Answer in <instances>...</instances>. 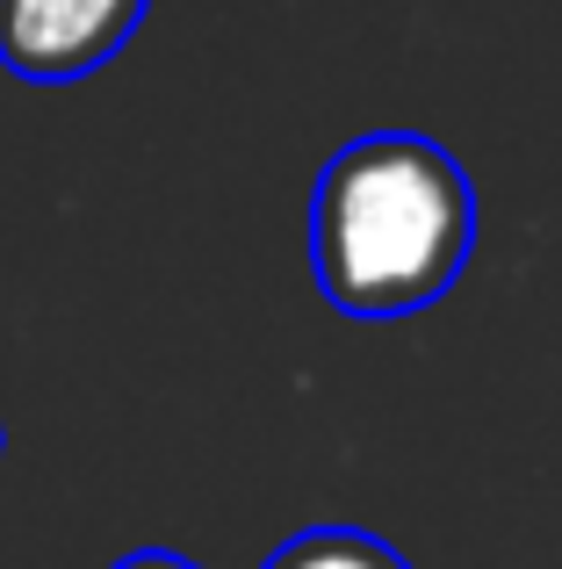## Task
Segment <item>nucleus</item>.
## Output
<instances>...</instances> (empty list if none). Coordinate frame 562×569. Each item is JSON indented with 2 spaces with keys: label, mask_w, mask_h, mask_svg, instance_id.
Returning a JSON list of instances; mask_svg holds the SVG:
<instances>
[{
  "label": "nucleus",
  "mask_w": 562,
  "mask_h": 569,
  "mask_svg": "<svg viewBox=\"0 0 562 569\" xmlns=\"http://www.w3.org/2000/svg\"><path fill=\"white\" fill-rule=\"evenodd\" d=\"M476 246V188L448 144L368 130L324 159L310 188V274L339 318H411L462 281Z\"/></svg>",
  "instance_id": "f257e3e1"
},
{
  "label": "nucleus",
  "mask_w": 562,
  "mask_h": 569,
  "mask_svg": "<svg viewBox=\"0 0 562 569\" xmlns=\"http://www.w3.org/2000/svg\"><path fill=\"white\" fill-rule=\"evenodd\" d=\"M152 0H0V66L14 80H87L138 37Z\"/></svg>",
  "instance_id": "f03ea898"
},
{
  "label": "nucleus",
  "mask_w": 562,
  "mask_h": 569,
  "mask_svg": "<svg viewBox=\"0 0 562 569\" xmlns=\"http://www.w3.org/2000/svg\"><path fill=\"white\" fill-rule=\"evenodd\" d=\"M268 569H411V562L397 541H382L368 527H303L268 556Z\"/></svg>",
  "instance_id": "7ed1b4c3"
},
{
  "label": "nucleus",
  "mask_w": 562,
  "mask_h": 569,
  "mask_svg": "<svg viewBox=\"0 0 562 569\" xmlns=\"http://www.w3.org/2000/svg\"><path fill=\"white\" fill-rule=\"evenodd\" d=\"M116 569H195L188 556H173V548H138V556H123Z\"/></svg>",
  "instance_id": "20e7f679"
},
{
  "label": "nucleus",
  "mask_w": 562,
  "mask_h": 569,
  "mask_svg": "<svg viewBox=\"0 0 562 569\" xmlns=\"http://www.w3.org/2000/svg\"><path fill=\"white\" fill-rule=\"evenodd\" d=\"M0 447H8V432H0Z\"/></svg>",
  "instance_id": "39448f33"
}]
</instances>
